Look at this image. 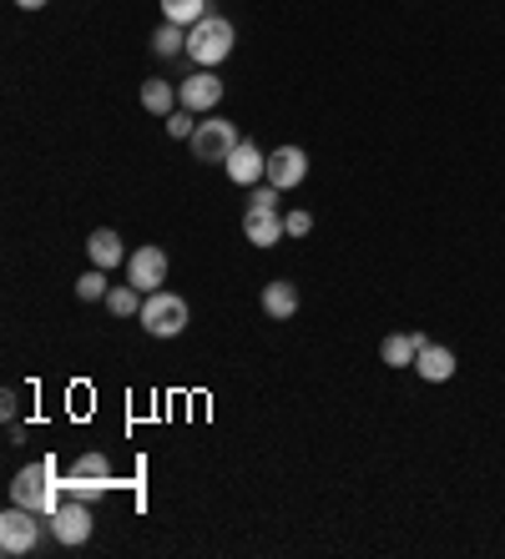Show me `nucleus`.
<instances>
[{"mask_svg":"<svg viewBox=\"0 0 505 559\" xmlns=\"http://www.w3.org/2000/svg\"><path fill=\"white\" fill-rule=\"evenodd\" d=\"M11 504L36 509L40 520H51L56 509L67 504V479H61L56 459H36V464H26L21 474H15L11 479Z\"/></svg>","mask_w":505,"mask_h":559,"instance_id":"f257e3e1","label":"nucleus"},{"mask_svg":"<svg viewBox=\"0 0 505 559\" xmlns=\"http://www.w3.org/2000/svg\"><path fill=\"white\" fill-rule=\"evenodd\" d=\"M233 40H238V31H233L227 15H202L198 26L187 31V56H192L198 71H218L233 56Z\"/></svg>","mask_w":505,"mask_h":559,"instance_id":"f03ea898","label":"nucleus"},{"mask_svg":"<svg viewBox=\"0 0 505 559\" xmlns=\"http://www.w3.org/2000/svg\"><path fill=\"white\" fill-rule=\"evenodd\" d=\"M137 323L152 333V338H177L187 328V298L157 287V293H146L142 298V312H137Z\"/></svg>","mask_w":505,"mask_h":559,"instance_id":"7ed1b4c3","label":"nucleus"},{"mask_svg":"<svg viewBox=\"0 0 505 559\" xmlns=\"http://www.w3.org/2000/svg\"><path fill=\"white\" fill-rule=\"evenodd\" d=\"M238 127L233 121H223V117H208V121H198V131H192V156L198 162H227V156L238 152Z\"/></svg>","mask_w":505,"mask_h":559,"instance_id":"20e7f679","label":"nucleus"},{"mask_svg":"<svg viewBox=\"0 0 505 559\" xmlns=\"http://www.w3.org/2000/svg\"><path fill=\"white\" fill-rule=\"evenodd\" d=\"M40 514L36 509H21V504H11L5 514H0V555H31L36 549V534H40Z\"/></svg>","mask_w":505,"mask_h":559,"instance_id":"39448f33","label":"nucleus"},{"mask_svg":"<svg viewBox=\"0 0 505 559\" xmlns=\"http://www.w3.org/2000/svg\"><path fill=\"white\" fill-rule=\"evenodd\" d=\"M51 534L61 539V545H71V549L86 545V539H92V504L67 495V504L51 514Z\"/></svg>","mask_w":505,"mask_h":559,"instance_id":"423d86ee","label":"nucleus"},{"mask_svg":"<svg viewBox=\"0 0 505 559\" xmlns=\"http://www.w3.org/2000/svg\"><path fill=\"white\" fill-rule=\"evenodd\" d=\"M268 182L279 187V192L304 187L308 182V152L304 146H279V152L268 156Z\"/></svg>","mask_w":505,"mask_h":559,"instance_id":"0eeeda50","label":"nucleus"},{"mask_svg":"<svg viewBox=\"0 0 505 559\" xmlns=\"http://www.w3.org/2000/svg\"><path fill=\"white\" fill-rule=\"evenodd\" d=\"M243 237L252 248H273L289 237V222H283L279 207H243Z\"/></svg>","mask_w":505,"mask_h":559,"instance_id":"6e6552de","label":"nucleus"},{"mask_svg":"<svg viewBox=\"0 0 505 559\" xmlns=\"http://www.w3.org/2000/svg\"><path fill=\"white\" fill-rule=\"evenodd\" d=\"M127 283L132 287H142V293H157L162 283H167V252L162 248H137L132 258H127Z\"/></svg>","mask_w":505,"mask_h":559,"instance_id":"1a4fd4ad","label":"nucleus"},{"mask_svg":"<svg viewBox=\"0 0 505 559\" xmlns=\"http://www.w3.org/2000/svg\"><path fill=\"white\" fill-rule=\"evenodd\" d=\"M227 167V182L233 187H258V182H268V152H258L252 142H238V152L223 162Z\"/></svg>","mask_w":505,"mask_h":559,"instance_id":"9d476101","label":"nucleus"},{"mask_svg":"<svg viewBox=\"0 0 505 559\" xmlns=\"http://www.w3.org/2000/svg\"><path fill=\"white\" fill-rule=\"evenodd\" d=\"M177 102H183L187 111H218V102H223V81H218V71H192V76L177 86Z\"/></svg>","mask_w":505,"mask_h":559,"instance_id":"9b49d317","label":"nucleus"},{"mask_svg":"<svg viewBox=\"0 0 505 559\" xmlns=\"http://www.w3.org/2000/svg\"><path fill=\"white\" fill-rule=\"evenodd\" d=\"M455 368H460V364H455V353L445 348V343H430L425 338V343H420V353H414V373L425 378V383H450Z\"/></svg>","mask_w":505,"mask_h":559,"instance_id":"f8f14e48","label":"nucleus"},{"mask_svg":"<svg viewBox=\"0 0 505 559\" xmlns=\"http://www.w3.org/2000/svg\"><path fill=\"white\" fill-rule=\"evenodd\" d=\"M86 258H92V267L111 273V267H121V262H127V248H121V237L111 233V227H96V233L86 237Z\"/></svg>","mask_w":505,"mask_h":559,"instance_id":"ddd939ff","label":"nucleus"},{"mask_svg":"<svg viewBox=\"0 0 505 559\" xmlns=\"http://www.w3.org/2000/svg\"><path fill=\"white\" fill-rule=\"evenodd\" d=\"M420 343H425V333H389V338L379 343V358H385L389 368H414Z\"/></svg>","mask_w":505,"mask_h":559,"instance_id":"4468645a","label":"nucleus"},{"mask_svg":"<svg viewBox=\"0 0 505 559\" xmlns=\"http://www.w3.org/2000/svg\"><path fill=\"white\" fill-rule=\"evenodd\" d=\"M142 106L152 111V117H173L183 102H177V86H173V81L152 76V81H142Z\"/></svg>","mask_w":505,"mask_h":559,"instance_id":"2eb2a0df","label":"nucleus"},{"mask_svg":"<svg viewBox=\"0 0 505 559\" xmlns=\"http://www.w3.org/2000/svg\"><path fill=\"white\" fill-rule=\"evenodd\" d=\"M263 312L268 318H293V312H298V287L293 283H268L263 287Z\"/></svg>","mask_w":505,"mask_h":559,"instance_id":"dca6fc26","label":"nucleus"},{"mask_svg":"<svg viewBox=\"0 0 505 559\" xmlns=\"http://www.w3.org/2000/svg\"><path fill=\"white\" fill-rule=\"evenodd\" d=\"M202 15H208V0H162V21H173V26H198Z\"/></svg>","mask_w":505,"mask_h":559,"instance_id":"f3484780","label":"nucleus"},{"mask_svg":"<svg viewBox=\"0 0 505 559\" xmlns=\"http://www.w3.org/2000/svg\"><path fill=\"white\" fill-rule=\"evenodd\" d=\"M152 51L167 61V56H183L187 51V26H173V21H162L157 31H152Z\"/></svg>","mask_w":505,"mask_h":559,"instance_id":"a211bd4d","label":"nucleus"},{"mask_svg":"<svg viewBox=\"0 0 505 559\" xmlns=\"http://www.w3.org/2000/svg\"><path fill=\"white\" fill-rule=\"evenodd\" d=\"M142 298H146L142 287H132V283H117V287H111V293H107V308L117 312V318H137V312H142Z\"/></svg>","mask_w":505,"mask_h":559,"instance_id":"6ab92c4d","label":"nucleus"},{"mask_svg":"<svg viewBox=\"0 0 505 559\" xmlns=\"http://www.w3.org/2000/svg\"><path fill=\"white\" fill-rule=\"evenodd\" d=\"M67 495L71 499H102V495H111V479H86V474H67Z\"/></svg>","mask_w":505,"mask_h":559,"instance_id":"aec40b11","label":"nucleus"},{"mask_svg":"<svg viewBox=\"0 0 505 559\" xmlns=\"http://www.w3.org/2000/svg\"><path fill=\"white\" fill-rule=\"evenodd\" d=\"M107 293L111 287H107V273H102V267H92L86 277H77V298L81 302H107Z\"/></svg>","mask_w":505,"mask_h":559,"instance_id":"412c9836","label":"nucleus"},{"mask_svg":"<svg viewBox=\"0 0 505 559\" xmlns=\"http://www.w3.org/2000/svg\"><path fill=\"white\" fill-rule=\"evenodd\" d=\"M162 121H167V131H173L177 142H183V136H192V131H198V121H192V111H187V106H183V111H173V117H162Z\"/></svg>","mask_w":505,"mask_h":559,"instance_id":"4be33fe9","label":"nucleus"},{"mask_svg":"<svg viewBox=\"0 0 505 559\" xmlns=\"http://www.w3.org/2000/svg\"><path fill=\"white\" fill-rule=\"evenodd\" d=\"M248 207H279V187L268 182V187H252L248 192Z\"/></svg>","mask_w":505,"mask_h":559,"instance_id":"5701e85b","label":"nucleus"},{"mask_svg":"<svg viewBox=\"0 0 505 559\" xmlns=\"http://www.w3.org/2000/svg\"><path fill=\"white\" fill-rule=\"evenodd\" d=\"M283 222H289V237H308V233H314V217H308V212H289Z\"/></svg>","mask_w":505,"mask_h":559,"instance_id":"b1692460","label":"nucleus"},{"mask_svg":"<svg viewBox=\"0 0 505 559\" xmlns=\"http://www.w3.org/2000/svg\"><path fill=\"white\" fill-rule=\"evenodd\" d=\"M15 5H21V11H40V5H46V0H15Z\"/></svg>","mask_w":505,"mask_h":559,"instance_id":"393cba45","label":"nucleus"}]
</instances>
